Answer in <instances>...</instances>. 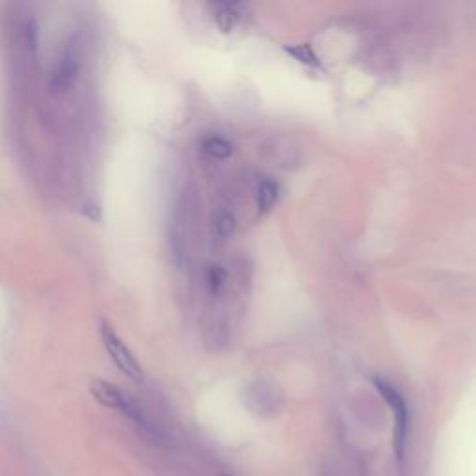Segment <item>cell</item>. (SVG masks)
Instances as JSON below:
<instances>
[{
	"label": "cell",
	"mask_w": 476,
	"mask_h": 476,
	"mask_svg": "<svg viewBox=\"0 0 476 476\" xmlns=\"http://www.w3.org/2000/svg\"><path fill=\"white\" fill-rule=\"evenodd\" d=\"M213 231L220 242H227L236 233V218L231 211H220L214 216Z\"/></svg>",
	"instance_id": "10"
},
{
	"label": "cell",
	"mask_w": 476,
	"mask_h": 476,
	"mask_svg": "<svg viewBox=\"0 0 476 476\" xmlns=\"http://www.w3.org/2000/svg\"><path fill=\"white\" fill-rule=\"evenodd\" d=\"M374 385H376L378 393L382 395V398L387 402V405H389V410H391L393 413V420H395L393 445H395L396 456L402 457L405 450V441H407V426H410L407 404H405L402 393L398 391L395 385L382 380V378H374Z\"/></svg>",
	"instance_id": "1"
},
{
	"label": "cell",
	"mask_w": 476,
	"mask_h": 476,
	"mask_svg": "<svg viewBox=\"0 0 476 476\" xmlns=\"http://www.w3.org/2000/svg\"><path fill=\"white\" fill-rule=\"evenodd\" d=\"M203 153L216 161H226L233 155V143L222 136H207L201 143Z\"/></svg>",
	"instance_id": "11"
},
{
	"label": "cell",
	"mask_w": 476,
	"mask_h": 476,
	"mask_svg": "<svg viewBox=\"0 0 476 476\" xmlns=\"http://www.w3.org/2000/svg\"><path fill=\"white\" fill-rule=\"evenodd\" d=\"M90 391L99 404L106 405V407H112V410L119 411V413H123V415L128 417L131 420H136V422H142L143 420V411L142 407L138 405V402L132 400L127 393L121 391V389L113 385V383L104 382V380H93V382L90 383Z\"/></svg>",
	"instance_id": "3"
},
{
	"label": "cell",
	"mask_w": 476,
	"mask_h": 476,
	"mask_svg": "<svg viewBox=\"0 0 476 476\" xmlns=\"http://www.w3.org/2000/svg\"><path fill=\"white\" fill-rule=\"evenodd\" d=\"M81 67V60H79V51L73 43L66 45L61 49L60 56H58L54 69H52L51 86L54 91H66L73 86Z\"/></svg>",
	"instance_id": "4"
},
{
	"label": "cell",
	"mask_w": 476,
	"mask_h": 476,
	"mask_svg": "<svg viewBox=\"0 0 476 476\" xmlns=\"http://www.w3.org/2000/svg\"><path fill=\"white\" fill-rule=\"evenodd\" d=\"M248 398H250V404L253 407H260L259 411H264L266 407H274L278 396H275L274 385H270L266 382H257L250 387Z\"/></svg>",
	"instance_id": "9"
},
{
	"label": "cell",
	"mask_w": 476,
	"mask_h": 476,
	"mask_svg": "<svg viewBox=\"0 0 476 476\" xmlns=\"http://www.w3.org/2000/svg\"><path fill=\"white\" fill-rule=\"evenodd\" d=\"M99 331H101V340H103L104 348L108 352L113 365H116V367H118L127 378H131L134 382H142L143 380L142 367H140L138 359L134 358V354H132L131 350H128V346L123 343V339L116 333V330H113L112 325H110L108 322H103Z\"/></svg>",
	"instance_id": "2"
},
{
	"label": "cell",
	"mask_w": 476,
	"mask_h": 476,
	"mask_svg": "<svg viewBox=\"0 0 476 476\" xmlns=\"http://www.w3.org/2000/svg\"><path fill=\"white\" fill-rule=\"evenodd\" d=\"M283 51L287 52L288 56L294 58L298 64L309 67V69H316L320 71L322 69V61L320 58L316 56V52L313 51V47L309 43H298V45H285Z\"/></svg>",
	"instance_id": "8"
},
{
	"label": "cell",
	"mask_w": 476,
	"mask_h": 476,
	"mask_svg": "<svg viewBox=\"0 0 476 476\" xmlns=\"http://www.w3.org/2000/svg\"><path fill=\"white\" fill-rule=\"evenodd\" d=\"M279 184L272 179H260L257 184V211L259 214L270 213L279 199Z\"/></svg>",
	"instance_id": "7"
},
{
	"label": "cell",
	"mask_w": 476,
	"mask_h": 476,
	"mask_svg": "<svg viewBox=\"0 0 476 476\" xmlns=\"http://www.w3.org/2000/svg\"><path fill=\"white\" fill-rule=\"evenodd\" d=\"M263 156L278 168H294L300 162V153L293 140L288 138H272L263 146Z\"/></svg>",
	"instance_id": "5"
},
{
	"label": "cell",
	"mask_w": 476,
	"mask_h": 476,
	"mask_svg": "<svg viewBox=\"0 0 476 476\" xmlns=\"http://www.w3.org/2000/svg\"><path fill=\"white\" fill-rule=\"evenodd\" d=\"M211 8H213V15L218 29L222 30V32H233V30L238 26V23H240V4H223V2H218V4H213Z\"/></svg>",
	"instance_id": "6"
},
{
	"label": "cell",
	"mask_w": 476,
	"mask_h": 476,
	"mask_svg": "<svg viewBox=\"0 0 476 476\" xmlns=\"http://www.w3.org/2000/svg\"><path fill=\"white\" fill-rule=\"evenodd\" d=\"M227 283V272L220 264H213L207 270V287L213 296H220Z\"/></svg>",
	"instance_id": "12"
}]
</instances>
